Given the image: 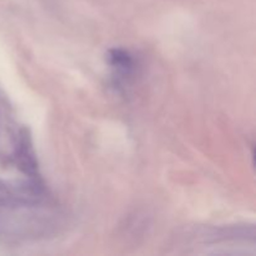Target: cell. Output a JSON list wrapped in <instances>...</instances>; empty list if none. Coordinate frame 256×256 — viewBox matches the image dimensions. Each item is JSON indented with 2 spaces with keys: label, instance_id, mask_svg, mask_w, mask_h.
I'll return each mask as SVG.
<instances>
[{
  "label": "cell",
  "instance_id": "obj_1",
  "mask_svg": "<svg viewBox=\"0 0 256 256\" xmlns=\"http://www.w3.org/2000/svg\"><path fill=\"white\" fill-rule=\"evenodd\" d=\"M108 60L112 68L116 70L118 75L125 78L126 75L132 74L134 69V59L129 52L124 49H112L108 52Z\"/></svg>",
  "mask_w": 256,
  "mask_h": 256
},
{
  "label": "cell",
  "instance_id": "obj_2",
  "mask_svg": "<svg viewBox=\"0 0 256 256\" xmlns=\"http://www.w3.org/2000/svg\"><path fill=\"white\" fill-rule=\"evenodd\" d=\"M19 162L22 168H24L25 172L28 174H34L36 170V164H35L34 152H32V142H30L29 136L26 132H22V139L19 142Z\"/></svg>",
  "mask_w": 256,
  "mask_h": 256
}]
</instances>
